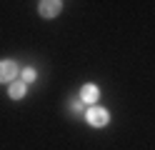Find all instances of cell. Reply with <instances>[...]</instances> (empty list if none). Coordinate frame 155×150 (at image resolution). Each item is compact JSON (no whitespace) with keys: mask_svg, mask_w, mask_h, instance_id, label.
Returning <instances> with one entry per match:
<instances>
[{"mask_svg":"<svg viewBox=\"0 0 155 150\" xmlns=\"http://www.w3.org/2000/svg\"><path fill=\"white\" fill-rule=\"evenodd\" d=\"M85 118H88V125H93V128H105V125H108V120H110L108 110H103L98 105H93L88 113H85Z\"/></svg>","mask_w":155,"mask_h":150,"instance_id":"cell-1","label":"cell"},{"mask_svg":"<svg viewBox=\"0 0 155 150\" xmlns=\"http://www.w3.org/2000/svg\"><path fill=\"white\" fill-rule=\"evenodd\" d=\"M15 75H18V63H13V60H0V83H13Z\"/></svg>","mask_w":155,"mask_h":150,"instance_id":"cell-2","label":"cell"},{"mask_svg":"<svg viewBox=\"0 0 155 150\" xmlns=\"http://www.w3.org/2000/svg\"><path fill=\"white\" fill-rule=\"evenodd\" d=\"M38 10H40L43 18H55V15L63 10V3H60V0H43Z\"/></svg>","mask_w":155,"mask_h":150,"instance_id":"cell-3","label":"cell"},{"mask_svg":"<svg viewBox=\"0 0 155 150\" xmlns=\"http://www.w3.org/2000/svg\"><path fill=\"white\" fill-rule=\"evenodd\" d=\"M98 98H100L98 85H93V83L83 85V90H80V100H83V103H98Z\"/></svg>","mask_w":155,"mask_h":150,"instance_id":"cell-4","label":"cell"},{"mask_svg":"<svg viewBox=\"0 0 155 150\" xmlns=\"http://www.w3.org/2000/svg\"><path fill=\"white\" fill-rule=\"evenodd\" d=\"M8 93H10V98H13V100H20V98L25 95V83H23V80H20V83H15V80H13Z\"/></svg>","mask_w":155,"mask_h":150,"instance_id":"cell-5","label":"cell"},{"mask_svg":"<svg viewBox=\"0 0 155 150\" xmlns=\"http://www.w3.org/2000/svg\"><path fill=\"white\" fill-rule=\"evenodd\" d=\"M20 75H23V83H25V85H28V83H33V80L38 78V73H35L33 68H25V70H23Z\"/></svg>","mask_w":155,"mask_h":150,"instance_id":"cell-6","label":"cell"},{"mask_svg":"<svg viewBox=\"0 0 155 150\" xmlns=\"http://www.w3.org/2000/svg\"><path fill=\"white\" fill-rule=\"evenodd\" d=\"M73 110H78V113H80V110H83V100H73Z\"/></svg>","mask_w":155,"mask_h":150,"instance_id":"cell-7","label":"cell"}]
</instances>
